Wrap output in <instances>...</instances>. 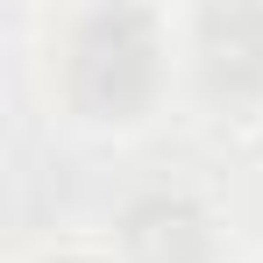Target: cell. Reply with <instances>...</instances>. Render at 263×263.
I'll list each match as a JSON object with an SVG mask.
<instances>
[{
	"instance_id": "obj_1",
	"label": "cell",
	"mask_w": 263,
	"mask_h": 263,
	"mask_svg": "<svg viewBox=\"0 0 263 263\" xmlns=\"http://www.w3.org/2000/svg\"><path fill=\"white\" fill-rule=\"evenodd\" d=\"M164 22L149 7H86L57 36V86L64 107L86 121H142L164 92Z\"/></svg>"
},
{
	"instance_id": "obj_2",
	"label": "cell",
	"mask_w": 263,
	"mask_h": 263,
	"mask_svg": "<svg viewBox=\"0 0 263 263\" xmlns=\"http://www.w3.org/2000/svg\"><path fill=\"white\" fill-rule=\"evenodd\" d=\"M192 86L214 107H263V7L256 0H214L185 29Z\"/></svg>"
},
{
	"instance_id": "obj_3",
	"label": "cell",
	"mask_w": 263,
	"mask_h": 263,
	"mask_svg": "<svg viewBox=\"0 0 263 263\" xmlns=\"http://www.w3.org/2000/svg\"><path fill=\"white\" fill-rule=\"evenodd\" d=\"M121 263H220L214 214L192 192H135L114 220Z\"/></svg>"
},
{
	"instance_id": "obj_4",
	"label": "cell",
	"mask_w": 263,
	"mask_h": 263,
	"mask_svg": "<svg viewBox=\"0 0 263 263\" xmlns=\"http://www.w3.org/2000/svg\"><path fill=\"white\" fill-rule=\"evenodd\" d=\"M50 263H100V256H50Z\"/></svg>"
}]
</instances>
